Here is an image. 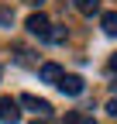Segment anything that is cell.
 <instances>
[{"label": "cell", "mask_w": 117, "mask_h": 124, "mask_svg": "<svg viewBox=\"0 0 117 124\" xmlns=\"http://www.w3.org/2000/svg\"><path fill=\"white\" fill-rule=\"evenodd\" d=\"M21 107H28V110H31V114H38V117H52V114H55L48 100H41V97H31V93H24V97H21Z\"/></svg>", "instance_id": "6da1fadb"}, {"label": "cell", "mask_w": 117, "mask_h": 124, "mask_svg": "<svg viewBox=\"0 0 117 124\" xmlns=\"http://www.w3.org/2000/svg\"><path fill=\"white\" fill-rule=\"evenodd\" d=\"M21 100H14V97H0V121L4 124H17L21 121Z\"/></svg>", "instance_id": "7a4b0ae2"}, {"label": "cell", "mask_w": 117, "mask_h": 124, "mask_svg": "<svg viewBox=\"0 0 117 124\" xmlns=\"http://www.w3.org/2000/svg\"><path fill=\"white\" fill-rule=\"evenodd\" d=\"M24 24H28V31H31V35H38V38H48V31H52V21L45 17V14H31Z\"/></svg>", "instance_id": "3957f363"}, {"label": "cell", "mask_w": 117, "mask_h": 124, "mask_svg": "<svg viewBox=\"0 0 117 124\" xmlns=\"http://www.w3.org/2000/svg\"><path fill=\"white\" fill-rule=\"evenodd\" d=\"M62 76H66L62 66H55V62H45V66L38 69V79H41V83H55V86H58V79H62Z\"/></svg>", "instance_id": "277c9868"}, {"label": "cell", "mask_w": 117, "mask_h": 124, "mask_svg": "<svg viewBox=\"0 0 117 124\" xmlns=\"http://www.w3.org/2000/svg\"><path fill=\"white\" fill-rule=\"evenodd\" d=\"M58 90H62L66 97H79L83 93V76H62V79H58Z\"/></svg>", "instance_id": "5b68a950"}, {"label": "cell", "mask_w": 117, "mask_h": 124, "mask_svg": "<svg viewBox=\"0 0 117 124\" xmlns=\"http://www.w3.org/2000/svg\"><path fill=\"white\" fill-rule=\"evenodd\" d=\"M100 28H103V35L117 38V10H107V14H100Z\"/></svg>", "instance_id": "8992f818"}, {"label": "cell", "mask_w": 117, "mask_h": 124, "mask_svg": "<svg viewBox=\"0 0 117 124\" xmlns=\"http://www.w3.org/2000/svg\"><path fill=\"white\" fill-rule=\"evenodd\" d=\"M72 7H76L79 14H86V17H90V14L100 10V0H72Z\"/></svg>", "instance_id": "52a82bcc"}, {"label": "cell", "mask_w": 117, "mask_h": 124, "mask_svg": "<svg viewBox=\"0 0 117 124\" xmlns=\"http://www.w3.org/2000/svg\"><path fill=\"white\" fill-rule=\"evenodd\" d=\"M66 124H96L90 114H79V110H72V114H66Z\"/></svg>", "instance_id": "ba28073f"}, {"label": "cell", "mask_w": 117, "mask_h": 124, "mask_svg": "<svg viewBox=\"0 0 117 124\" xmlns=\"http://www.w3.org/2000/svg\"><path fill=\"white\" fill-rule=\"evenodd\" d=\"M0 24H7V28L14 24V10L10 7H0Z\"/></svg>", "instance_id": "9c48e42d"}, {"label": "cell", "mask_w": 117, "mask_h": 124, "mask_svg": "<svg viewBox=\"0 0 117 124\" xmlns=\"http://www.w3.org/2000/svg\"><path fill=\"white\" fill-rule=\"evenodd\" d=\"M62 38H66L62 28H52V31H48V41H62Z\"/></svg>", "instance_id": "30bf717a"}, {"label": "cell", "mask_w": 117, "mask_h": 124, "mask_svg": "<svg viewBox=\"0 0 117 124\" xmlns=\"http://www.w3.org/2000/svg\"><path fill=\"white\" fill-rule=\"evenodd\" d=\"M107 114H114V117H117V97H114V100L107 103Z\"/></svg>", "instance_id": "8fae6325"}, {"label": "cell", "mask_w": 117, "mask_h": 124, "mask_svg": "<svg viewBox=\"0 0 117 124\" xmlns=\"http://www.w3.org/2000/svg\"><path fill=\"white\" fill-rule=\"evenodd\" d=\"M24 4H31V7H41V4H45V0H24Z\"/></svg>", "instance_id": "7c38bea8"}, {"label": "cell", "mask_w": 117, "mask_h": 124, "mask_svg": "<svg viewBox=\"0 0 117 124\" xmlns=\"http://www.w3.org/2000/svg\"><path fill=\"white\" fill-rule=\"evenodd\" d=\"M110 72H117V55H114V59H110Z\"/></svg>", "instance_id": "4fadbf2b"}]
</instances>
